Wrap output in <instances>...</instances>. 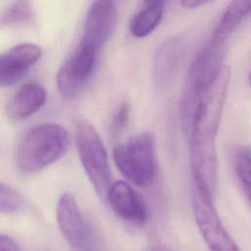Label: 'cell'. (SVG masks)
Instances as JSON below:
<instances>
[{
	"instance_id": "7402d4cb",
	"label": "cell",
	"mask_w": 251,
	"mask_h": 251,
	"mask_svg": "<svg viewBox=\"0 0 251 251\" xmlns=\"http://www.w3.org/2000/svg\"><path fill=\"white\" fill-rule=\"evenodd\" d=\"M167 0H143L144 5H165Z\"/></svg>"
},
{
	"instance_id": "30bf717a",
	"label": "cell",
	"mask_w": 251,
	"mask_h": 251,
	"mask_svg": "<svg viewBox=\"0 0 251 251\" xmlns=\"http://www.w3.org/2000/svg\"><path fill=\"white\" fill-rule=\"evenodd\" d=\"M106 198L117 216L135 226H142L147 221V209L140 196L124 180H117L110 185Z\"/></svg>"
},
{
	"instance_id": "d6986e66",
	"label": "cell",
	"mask_w": 251,
	"mask_h": 251,
	"mask_svg": "<svg viewBox=\"0 0 251 251\" xmlns=\"http://www.w3.org/2000/svg\"><path fill=\"white\" fill-rule=\"evenodd\" d=\"M129 119V106L127 103H123L117 111L111 126L113 135H119L127 126Z\"/></svg>"
},
{
	"instance_id": "ffe728a7",
	"label": "cell",
	"mask_w": 251,
	"mask_h": 251,
	"mask_svg": "<svg viewBox=\"0 0 251 251\" xmlns=\"http://www.w3.org/2000/svg\"><path fill=\"white\" fill-rule=\"evenodd\" d=\"M0 251H20V248L11 237L0 235Z\"/></svg>"
},
{
	"instance_id": "5bb4252c",
	"label": "cell",
	"mask_w": 251,
	"mask_h": 251,
	"mask_svg": "<svg viewBox=\"0 0 251 251\" xmlns=\"http://www.w3.org/2000/svg\"><path fill=\"white\" fill-rule=\"evenodd\" d=\"M249 15H251V0H232L216 25L211 39L226 41Z\"/></svg>"
},
{
	"instance_id": "9a60e30c",
	"label": "cell",
	"mask_w": 251,
	"mask_h": 251,
	"mask_svg": "<svg viewBox=\"0 0 251 251\" xmlns=\"http://www.w3.org/2000/svg\"><path fill=\"white\" fill-rule=\"evenodd\" d=\"M164 14V5H145L130 21L129 31L136 38L150 34L160 24Z\"/></svg>"
},
{
	"instance_id": "ac0fdd59",
	"label": "cell",
	"mask_w": 251,
	"mask_h": 251,
	"mask_svg": "<svg viewBox=\"0 0 251 251\" xmlns=\"http://www.w3.org/2000/svg\"><path fill=\"white\" fill-rule=\"evenodd\" d=\"M22 205L23 198L20 193L11 186L0 182V213L17 212Z\"/></svg>"
},
{
	"instance_id": "ba28073f",
	"label": "cell",
	"mask_w": 251,
	"mask_h": 251,
	"mask_svg": "<svg viewBox=\"0 0 251 251\" xmlns=\"http://www.w3.org/2000/svg\"><path fill=\"white\" fill-rule=\"evenodd\" d=\"M113 0H94L86 15L80 43L98 50L110 38L116 24Z\"/></svg>"
},
{
	"instance_id": "2e32d148",
	"label": "cell",
	"mask_w": 251,
	"mask_h": 251,
	"mask_svg": "<svg viewBox=\"0 0 251 251\" xmlns=\"http://www.w3.org/2000/svg\"><path fill=\"white\" fill-rule=\"evenodd\" d=\"M32 18L28 0H16L6 8L0 16L1 25H18L29 23Z\"/></svg>"
},
{
	"instance_id": "8fae6325",
	"label": "cell",
	"mask_w": 251,
	"mask_h": 251,
	"mask_svg": "<svg viewBox=\"0 0 251 251\" xmlns=\"http://www.w3.org/2000/svg\"><path fill=\"white\" fill-rule=\"evenodd\" d=\"M40 56L41 49L32 43L19 44L0 55V87L18 82Z\"/></svg>"
},
{
	"instance_id": "3957f363",
	"label": "cell",
	"mask_w": 251,
	"mask_h": 251,
	"mask_svg": "<svg viewBox=\"0 0 251 251\" xmlns=\"http://www.w3.org/2000/svg\"><path fill=\"white\" fill-rule=\"evenodd\" d=\"M71 135L60 125L49 123L31 128L17 151V166L25 174L36 173L59 160L69 149Z\"/></svg>"
},
{
	"instance_id": "603a6c76",
	"label": "cell",
	"mask_w": 251,
	"mask_h": 251,
	"mask_svg": "<svg viewBox=\"0 0 251 251\" xmlns=\"http://www.w3.org/2000/svg\"><path fill=\"white\" fill-rule=\"evenodd\" d=\"M248 82H249V84H250V86H251V71H250L249 74H248Z\"/></svg>"
},
{
	"instance_id": "9c48e42d",
	"label": "cell",
	"mask_w": 251,
	"mask_h": 251,
	"mask_svg": "<svg viewBox=\"0 0 251 251\" xmlns=\"http://www.w3.org/2000/svg\"><path fill=\"white\" fill-rule=\"evenodd\" d=\"M56 213L60 231L69 244L74 248L86 247L90 241L91 231L73 195L62 194Z\"/></svg>"
},
{
	"instance_id": "4fadbf2b",
	"label": "cell",
	"mask_w": 251,
	"mask_h": 251,
	"mask_svg": "<svg viewBox=\"0 0 251 251\" xmlns=\"http://www.w3.org/2000/svg\"><path fill=\"white\" fill-rule=\"evenodd\" d=\"M46 101V91L38 83L23 85L7 106V115L14 121L28 118L38 111Z\"/></svg>"
},
{
	"instance_id": "52a82bcc",
	"label": "cell",
	"mask_w": 251,
	"mask_h": 251,
	"mask_svg": "<svg viewBox=\"0 0 251 251\" xmlns=\"http://www.w3.org/2000/svg\"><path fill=\"white\" fill-rule=\"evenodd\" d=\"M97 50L81 44L62 65L57 75V86L65 99L75 98L84 88L95 65Z\"/></svg>"
},
{
	"instance_id": "5b68a950",
	"label": "cell",
	"mask_w": 251,
	"mask_h": 251,
	"mask_svg": "<svg viewBox=\"0 0 251 251\" xmlns=\"http://www.w3.org/2000/svg\"><path fill=\"white\" fill-rule=\"evenodd\" d=\"M75 141L81 165L101 198H106L111 185V170L107 152L95 127L81 121L75 127Z\"/></svg>"
},
{
	"instance_id": "7a4b0ae2",
	"label": "cell",
	"mask_w": 251,
	"mask_h": 251,
	"mask_svg": "<svg viewBox=\"0 0 251 251\" xmlns=\"http://www.w3.org/2000/svg\"><path fill=\"white\" fill-rule=\"evenodd\" d=\"M226 53V41L210 39L209 43L200 50L188 68L179 107L181 127L187 136L198 101L225 67Z\"/></svg>"
},
{
	"instance_id": "44dd1931",
	"label": "cell",
	"mask_w": 251,
	"mask_h": 251,
	"mask_svg": "<svg viewBox=\"0 0 251 251\" xmlns=\"http://www.w3.org/2000/svg\"><path fill=\"white\" fill-rule=\"evenodd\" d=\"M210 1H212V0H181V5L184 8L192 9V8H197V7L203 6Z\"/></svg>"
},
{
	"instance_id": "e0dca14e",
	"label": "cell",
	"mask_w": 251,
	"mask_h": 251,
	"mask_svg": "<svg viewBox=\"0 0 251 251\" xmlns=\"http://www.w3.org/2000/svg\"><path fill=\"white\" fill-rule=\"evenodd\" d=\"M234 167L236 176L251 202V151L249 149H242L236 153Z\"/></svg>"
},
{
	"instance_id": "6da1fadb",
	"label": "cell",
	"mask_w": 251,
	"mask_h": 251,
	"mask_svg": "<svg viewBox=\"0 0 251 251\" xmlns=\"http://www.w3.org/2000/svg\"><path fill=\"white\" fill-rule=\"evenodd\" d=\"M229 80L230 71L225 66L212 85L200 97L188 134L192 178L202 182L213 193L217 182L216 136Z\"/></svg>"
},
{
	"instance_id": "8992f818",
	"label": "cell",
	"mask_w": 251,
	"mask_h": 251,
	"mask_svg": "<svg viewBox=\"0 0 251 251\" xmlns=\"http://www.w3.org/2000/svg\"><path fill=\"white\" fill-rule=\"evenodd\" d=\"M192 210L210 251H240L222 224L213 201V192L196 179H192Z\"/></svg>"
},
{
	"instance_id": "7c38bea8",
	"label": "cell",
	"mask_w": 251,
	"mask_h": 251,
	"mask_svg": "<svg viewBox=\"0 0 251 251\" xmlns=\"http://www.w3.org/2000/svg\"><path fill=\"white\" fill-rule=\"evenodd\" d=\"M183 56V41L176 36L166 39L157 48L152 63V76L157 87L164 88L172 82Z\"/></svg>"
},
{
	"instance_id": "277c9868",
	"label": "cell",
	"mask_w": 251,
	"mask_h": 251,
	"mask_svg": "<svg viewBox=\"0 0 251 251\" xmlns=\"http://www.w3.org/2000/svg\"><path fill=\"white\" fill-rule=\"evenodd\" d=\"M115 164L121 174L138 186L150 185L157 174V160L153 137L143 132L115 147Z\"/></svg>"
}]
</instances>
